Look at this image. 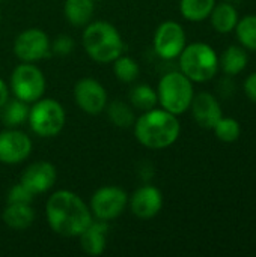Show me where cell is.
Segmentation results:
<instances>
[{"instance_id":"cell-7","label":"cell","mask_w":256,"mask_h":257,"mask_svg":"<svg viewBox=\"0 0 256 257\" xmlns=\"http://www.w3.org/2000/svg\"><path fill=\"white\" fill-rule=\"evenodd\" d=\"M45 86L47 81L42 71L33 63L23 62L21 65L15 66L11 74L9 90L14 93L15 98L27 104H33L35 101L42 98Z\"/></svg>"},{"instance_id":"cell-21","label":"cell","mask_w":256,"mask_h":257,"mask_svg":"<svg viewBox=\"0 0 256 257\" xmlns=\"http://www.w3.org/2000/svg\"><path fill=\"white\" fill-rule=\"evenodd\" d=\"M247 60H249V56H247V51L243 47L231 45L222 54V57L219 60V65L222 66V69H223L225 74H228V75H237V74H240L246 68Z\"/></svg>"},{"instance_id":"cell-15","label":"cell","mask_w":256,"mask_h":257,"mask_svg":"<svg viewBox=\"0 0 256 257\" xmlns=\"http://www.w3.org/2000/svg\"><path fill=\"white\" fill-rule=\"evenodd\" d=\"M190 108L196 123L205 130H213L222 117V107L219 101L208 92H201L195 95Z\"/></svg>"},{"instance_id":"cell-22","label":"cell","mask_w":256,"mask_h":257,"mask_svg":"<svg viewBox=\"0 0 256 257\" xmlns=\"http://www.w3.org/2000/svg\"><path fill=\"white\" fill-rule=\"evenodd\" d=\"M106 113H107L109 120L116 128H131L136 122V116H134L131 105H128L127 102H124L121 99L107 102Z\"/></svg>"},{"instance_id":"cell-4","label":"cell","mask_w":256,"mask_h":257,"mask_svg":"<svg viewBox=\"0 0 256 257\" xmlns=\"http://www.w3.org/2000/svg\"><path fill=\"white\" fill-rule=\"evenodd\" d=\"M157 96L161 108L180 116L190 108L192 99L195 96L193 81L181 71L167 72L158 81Z\"/></svg>"},{"instance_id":"cell-20","label":"cell","mask_w":256,"mask_h":257,"mask_svg":"<svg viewBox=\"0 0 256 257\" xmlns=\"http://www.w3.org/2000/svg\"><path fill=\"white\" fill-rule=\"evenodd\" d=\"M211 24L219 33H229L235 29L238 23V12L229 3L216 5L210 14Z\"/></svg>"},{"instance_id":"cell-10","label":"cell","mask_w":256,"mask_h":257,"mask_svg":"<svg viewBox=\"0 0 256 257\" xmlns=\"http://www.w3.org/2000/svg\"><path fill=\"white\" fill-rule=\"evenodd\" d=\"M154 51L164 60L177 59L186 47V32L177 21L161 23L154 33Z\"/></svg>"},{"instance_id":"cell-32","label":"cell","mask_w":256,"mask_h":257,"mask_svg":"<svg viewBox=\"0 0 256 257\" xmlns=\"http://www.w3.org/2000/svg\"><path fill=\"white\" fill-rule=\"evenodd\" d=\"M0 20H2V11H0Z\"/></svg>"},{"instance_id":"cell-30","label":"cell","mask_w":256,"mask_h":257,"mask_svg":"<svg viewBox=\"0 0 256 257\" xmlns=\"http://www.w3.org/2000/svg\"><path fill=\"white\" fill-rule=\"evenodd\" d=\"M244 92L249 96V99H252L253 102H256V72L250 74L246 81H244Z\"/></svg>"},{"instance_id":"cell-23","label":"cell","mask_w":256,"mask_h":257,"mask_svg":"<svg viewBox=\"0 0 256 257\" xmlns=\"http://www.w3.org/2000/svg\"><path fill=\"white\" fill-rule=\"evenodd\" d=\"M214 6L216 0H181L180 11L186 20L198 23L208 18Z\"/></svg>"},{"instance_id":"cell-33","label":"cell","mask_w":256,"mask_h":257,"mask_svg":"<svg viewBox=\"0 0 256 257\" xmlns=\"http://www.w3.org/2000/svg\"><path fill=\"white\" fill-rule=\"evenodd\" d=\"M0 2H2V0H0Z\"/></svg>"},{"instance_id":"cell-6","label":"cell","mask_w":256,"mask_h":257,"mask_svg":"<svg viewBox=\"0 0 256 257\" xmlns=\"http://www.w3.org/2000/svg\"><path fill=\"white\" fill-rule=\"evenodd\" d=\"M66 113L54 98H39L29 108L27 122L39 137H56L65 126Z\"/></svg>"},{"instance_id":"cell-31","label":"cell","mask_w":256,"mask_h":257,"mask_svg":"<svg viewBox=\"0 0 256 257\" xmlns=\"http://www.w3.org/2000/svg\"><path fill=\"white\" fill-rule=\"evenodd\" d=\"M8 99H9V87H8V84L0 78V108H2V105H3Z\"/></svg>"},{"instance_id":"cell-13","label":"cell","mask_w":256,"mask_h":257,"mask_svg":"<svg viewBox=\"0 0 256 257\" xmlns=\"http://www.w3.org/2000/svg\"><path fill=\"white\" fill-rule=\"evenodd\" d=\"M57 179V170L56 167L48 161H35L29 164L20 178V182L35 196V194H44L50 191Z\"/></svg>"},{"instance_id":"cell-1","label":"cell","mask_w":256,"mask_h":257,"mask_svg":"<svg viewBox=\"0 0 256 257\" xmlns=\"http://www.w3.org/2000/svg\"><path fill=\"white\" fill-rule=\"evenodd\" d=\"M45 218L54 233L63 238H78L92 223L94 215L78 194L69 190H59L45 203Z\"/></svg>"},{"instance_id":"cell-11","label":"cell","mask_w":256,"mask_h":257,"mask_svg":"<svg viewBox=\"0 0 256 257\" xmlns=\"http://www.w3.org/2000/svg\"><path fill=\"white\" fill-rule=\"evenodd\" d=\"M74 99L78 108L91 116L103 113L109 102V96L104 86L98 80L91 77H84L75 83Z\"/></svg>"},{"instance_id":"cell-26","label":"cell","mask_w":256,"mask_h":257,"mask_svg":"<svg viewBox=\"0 0 256 257\" xmlns=\"http://www.w3.org/2000/svg\"><path fill=\"white\" fill-rule=\"evenodd\" d=\"M237 38L244 48L256 51V15H247L237 23Z\"/></svg>"},{"instance_id":"cell-24","label":"cell","mask_w":256,"mask_h":257,"mask_svg":"<svg viewBox=\"0 0 256 257\" xmlns=\"http://www.w3.org/2000/svg\"><path fill=\"white\" fill-rule=\"evenodd\" d=\"M128 99H130V102H131V105L134 108L142 110V111L151 110L158 104L157 90L152 89L149 84H137V86H134L128 93Z\"/></svg>"},{"instance_id":"cell-25","label":"cell","mask_w":256,"mask_h":257,"mask_svg":"<svg viewBox=\"0 0 256 257\" xmlns=\"http://www.w3.org/2000/svg\"><path fill=\"white\" fill-rule=\"evenodd\" d=\"M112 63H113V72H115L116 78L122 83H133L140 75V66L137 63V60H134L130 56L121 54Z\"/></svg>"},{"instance_id":"cell-18","label":"cell","mask_w":256,"mask_h":257,"mask_svg":"<svg viewBox=\"0 0 256 257\" xmlns=\"http://www.w3.org/2000/svg\"><path fill=\"white\" fill-rule=\"evenodd\" d=\"M94 12V0H65L63 3L65 18L74 27H84L86 24H89Z\"/></svg>"},{"instance_id":"cell-27","label":"cell","mask_w":256,"mask_h":257,"mask_svg":"<svg viewBox=\"0 0 256 257\" xmlns=\"http://www.w3.org/2000/svg\"><path fill=\"white\" fill-rule=\"evenodd\" d=\"M214 133L219 140L225 143H232L240 137V123L232 117H220V120L214 125Z\"/></svg>"},{"instance_id":"cell-14","label":"cell","mask_w":256,"mask_h":257,"mask_svg":"<svg viewBox=\"0 0 256 257\" xmlns=\"http://www.w3.org/2000/svg\"><path fill=\"white\" fill-rule=\"evenodd\" d=\"M128 206L131 214L140 220L154 218L163 208V194L157 187L145 184L128 197Z\"/></svg>"},{"instance_id":"cell-17","label":"cell","mask_w":256,"mask_h":257,"mask_svg":"<svg viewBox=\"0 0 256 257\" xmlns=\"http://www.w3.org/2000/svg\"><path fill=\"white\" fill-rule=\"evenodd\" d=\"M3 223L14 230L29 229L35 221V211L26 203H8L2 214Z\"/></svg>"},{"instance_id":"cell-19","label":"cell","mask_w":256,"mask_h":257,"mask_svg":"<svg viewBox=\"0 0 256 257\" xmlns=\"http://www.w3.org/2000/svg\"><path fill=\"white\" fill-rule=\"evenodd\" d=\"M27 117H29L27 102L15 96L12 99H8L0 108V120L6 128H17L23 125L27 120Z\"/></svg>"},{"instance_id":"cell-5","label":"cell","mask_w":256,"mask_h":257,"mask_svg":"<svg viewBox=\"0 0 256 257\" xmlns=\"http://www.w3.org/2000/svg\"><path fill=\"white\" fill-rule=\"evenodd\" d=\"M178 57L181 72L195 83H205L217 74L219 57L208 44L195 42L186 45Z\"/></svg>"},{"instance_id":"cell-2","label":"cell","mask_w":256,"mask_h":257,"mask_svg":"<svg viewBox=\"0 0 256 257\" xmlns=\"http://www.w3.org/2000/svg\"><path fill=\"white\" fill-rule=\"evenodd\" d=\"M134 136L137 142L148 149H166L172 146L181 133L180 120L164 108H151L143 111L134 122Z\"/></svg>"},{"instance_id":"cell-28","label":"cell","mask_w":256,"mask_h":257,"mask_svg":"<svg viewBox=\"0 0 256 257\" xmlns=\"http://www.w3.org/2000/svg\"><path fill=\"white\" fill-rule=\"evenodd\" d=\"M75 44H74V39L69 36V35H59L57 38H54V41L50 44V50L53 54L56 56H60V57H65V56H69L74 50Z\"/></svg>"},{"instance_id":"cell-9","label":"cell","mask_w":256,"mask_h":257,"mask_svg":"<svg viewBox=\"0 0 256 257\" xmlns=\"http://www.w3.org/2000/svg\"><path fill=\"white\" fill-rule=\"evenodd\" d=\"M50 38L44 30L30 27L17 35L14 41V53L21 62L35 63L50 56Z\"/></svg>"},{"instance_id":"cell-12","label":"cell","mask_w":256,"mask_h":257,"mask_svg":"<svg viewBox=\"0 0 256 257\" xmlns=\"http://www.w3.org/2000/svg\"><path fill=\"white\" fill-rule=\"evenodd\" d=\"M33 143L30 137L15 128L0 131V163L14 166L26 161L32 154Z\"/></svg>"},{"instance_id":"cell-16","label":"cell","mask_w":256,"mask_h":257,"mask_svg":"<svg viewBox=\"0 0 256 257\" xmlns=\"http://www.w3.org/2000/svg\"><path fill=\"white\" fill-rule=\"evenodd\" d=\"M107 235H109L107 221L92 220V223L78 235L81 250L88 256H101L107 247Z\"/></svg>"},{"instance_id":"cell-29","label":"cell","mask_w":256,"mask_h":257,"mask_svg":"<svg viewBox=\"0 0 256 257\" xmlns=\"http://www.w3.org/2000/svg\"><path fill=\"white\" fill-rule=\"evenodd\" d=\"M33 200V194L21 184H15L9 188L8 191V199L6 202L8 203H26V205H30Z\"/></svg>"},{"instance_id":"cell-3","label":"cell","mask_w":256,"mask_h":257,"mask_svg":"<svg viewBox=\"0 0 256 257\" xmlns=\"http://www.w3.org/2000/svg\"><path fill=\"white\" fill-rule=\"evenodd\" d=\"M81 42L88 56L98 63H110L124 51V41L119 30L107 21L86 24Z\"/></svg>"},{"instance_id":"cell-8","label":"cell","mask_w":256,"mask_h":257,"mask_svg":"<svg viewBox=\"0 0 256 257\" xmlns=\"http://www.w3.org/2000/svg\"><path fill=\"white\" fill-rule=\"evenodd\" d=\"M127 206L128 194L116 185H106L92 194L89 209L97 220L110 221L118 218Z\"/></svg>"}]
</instances>
